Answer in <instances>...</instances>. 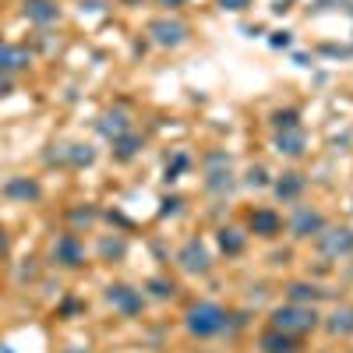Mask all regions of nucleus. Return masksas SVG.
<instances>
[{
	"label": "nucleus",
	"mask_w": 353,
	"mask_h": 353,
	"mask_svg": "<svg viewBox=\"0 0 353 353\" xmlns=\"http://www.w3.org/2000/svg\"><path fill=\"white\" fill-rule=\"evenodd\" d=\"M304 149H307V134H304V128L276 131V152H279V156L297 159V156H304Z\"/></svg>",
	"instance_id": "nucleus-11"
},
{
	"label": "nucleus",
	"mask_w": 353,
	"mask_h": 353,
	"mask_svg": "<svg viewBox=\"0 0 353 353\" xmlns=\"http://www.w3.org/2000/svg\"><path fill=\"white\" fill-rule=\"evenodd\" d=\"M272 128H276V131L301 128V113H297V110H276V113H272Z\"/></svg>",
	"instance_id": "nucleus-22"
},
{
	"label": "nucleus",
	"mask_w": 353,
	"mask_h": 353,
	"mask_svg": "<svg viewBox=\"0 0 353 353\" xmlns=\"http://www.w3.org/2000/svg\"><path fill=\"white\" fill-rule=\"evenodd\" d=\"M106 301L113 304V311H121L124 318H134V314H141V307H145L141 290H134V286H128V283H113V286L106 290Z\"/></svg>",
	"instance_id": "nucleus-5"
},
{
	"label": "nucleus",
	"mask_w": 353,
	"mask_h": 353,
	"mask_svg": "<svg viewBox=\"0 0 353 353\" xmlns=\"http://www.w3.org/2000/svg\"><path fill=\"white\" fill-rule=\"evenodd\" d=\"M248 184H251V188H265V170H261V166H254V170L248 173Z\"/></svg>",
	"instance_id": "nucleus-25"
},
{
	"label": "nucleus",
	"mask_w": 353,
	"mask_h": 353,
	"mask_svg": "<svg viewBox=\"0 0 353 353\" xmlns=\"http://www.w3.org/2000/svg\"><path fill=\"white\" fill-rule=\"evenodd\" d=\"M159 4H163V8H181L184 0H159Z\"/></svg>",
	"instance_id": "nucleus-31"
},
{
	"label": "nucleus",
	"mask_w": 353,
	"mask_h": 353,
	"mask_svg": "<svg viewBox=\"0 0 353 353\" xmlns=\"http://www.w3.org/2000/svg\"><path fill=\"white\" fill-rule=\"evenodd\" d=\"M74 219H78V223H92V219H96V212H92V209H78V212H74Z\"/></svg>",
	"instance_id": "nucleus-28"
},
{
	"label": "nucleus",
	"mask_w": 353,
	"mask_h": 353,
	"mask_svg": "<svg viewBox=\"0 0 353 353\" xmlns=\"http://www.w3.org/2000/svg\"><path fill=\"white\" fill-rule=\"evenodd\" d=\"M184 325H188V332L194 339H212V336H219L230 325V314L219 304H212V301H201V304H191L188 307Z\"/></svg>",
	"instance_id": "nucleus-1"
},
{
	"label": "nucleus",
	"mask_w": 353,
	"mask_h": 353,
	"mask_svg": "<svg viewBox=\"0 0 353 353\" xmlns=\"http://www.w3.org/2000/svg\"><path fill=\"white\" fill-rule=\"evenodd\" d=\"M53 258L64 265V269H78V265L85 261V248L81 241L74 237V233H64V237L53 241Z\"/></svg>",
	"instance_id": "nucleus-9"
},
{
	"label": "nucleus",
	"mask_w": 353,
	"mask_h": 353,
	"mask_svg": "<svg viewBox=\"0 0 353 353\" xmlns=\"http://www.w3.org/2000/svg\"><path fill=\"white\" fill-rule=\"evenodd\" d=\"M96 152L88 149V145H68V163L71 166H92Z\"/></svg>",
	"instance_id": "nucleus-23"
},
{
	"label": "nucleus",
	"mask_w": 353,
	"mask_h": 353,
	"mask_svg": "<svg viewBox=\"0 0 353 353\" xmlns=\"http://www.w3.org/2000/svg\"><path fill=\"white\" fill-rule=\"evenodd\" d=\"M128 131H131V121H128V113H124V110H117V113H106L103 121H99V134H103V138H110V141L124 138Z\"/></svg>",
	"instance_id": "nucleus-16"
},
{
	"label": "nucleus",
	"mask_w": 353,
	"mask_h": 353,
	"mask_svg": "<svg viewBox=\"0 0 353 353\" xmlns=\"http://www.w3.org/2000/svg\"><path fill=\"white\" fill-rule=\"evenodd\" d=\"M258 346H261V353H293V350H297V346H293V336H286V332H279L272 325L258 336Z\"/></svg>",
	"instance_id": "nucleus-14"
},
{
	"label": "nucleus",
	"mask_w": 353,
	"mask_h": 353,
	"mask_svg": "<svg viewBox=\"0 0 353 353\" xmlns=\"http://www.w3.org/2000/svg\"><path fill=\"white\" fill-rule=\"evenodd\" d=\"M32 64V53L18 43H0V74H18Z\"/></svg>",
	"instance_id": "nucleus-10"
},
{
	"label": "nucleus",
	"mask_w": 353,
	"mask_h": 353,
	"mask_svg": "<svg viewBox=\"0 0 353 353\" xmlns=\"http://www.w3.org/2000/svg\"><path fill=\"white\" fill-rule=\"evenodd\" d=\"M149 290L156 297H173V283H166V279H149Z\"/></svg>",
	"instance_id": "nucleus-24"
},
{
	"label": "nucleus",
	"mask_w": 353,
	"mask_h": 353,
	"mask_svg": "<svg viewBox=\"0 0 353 353\" xmlns=\"http://www.w3.org/2000/svg\"><path fill=\"white\" fill-rule=\"evenodd\" d=\"M286 43H290V36H286V32H279V36L272 39V46H286Z\"/></svg>",
	"instance_id": "nucleus-30"
},
{
	"label": "nucleus",
	"mask_w": 353,
	"mask_h": 353,
	"mask_svg": "<svg viewBox=\"0 0 353 353\" xmlns=\"http://www.w3.org/2000/svg\"><path fill=\"white\" fill-rule=\"evenodd\" d=\"M4 194L14 198V201H36L39 198V184L28 181V176H11V181L4 184Z\"/></svg>",
	"instance_id": "nucleus-17"
},
{
	"label": "nucleus",
	"mask_w": 353,
	"mask_h": 353,
	"mask_svg": "<svg viewBox=\"0 0 353 353\" xmlns=\"http://www.w3.org/2000/svg\"><path fill=\"white\" fill-rule=\"evenodd\" d=\"M103 254H124V244L121 241H117V244L113 241H103Z\"/></svg>",
	"instance_id": "nucleus-26"
},
{
	"label": "nucleus",
	"mask_w": 353,
	"mask_h": 353,
	"mask_svg": "<svg viewBox=\"0 0 353 353\" xmlns=\"http://www.w3.org/2000/svg\"><path fill=\"white\" fill-rule=\"evenodd\" d=\"M21 11H25L28 21H36V25H53L57 18H61V8H57V0H25Z\"/></svg>",
	"instance_id": "nucleus-13"
},
{
	"label": "nucleus",
	"mask_w": 353,
	"mask_h": 353,
	"mask_svg": "<svg viewBox=\"0 0 353 353\" xmlns=\"http://www.w3.org/2000/svg\"><path fill=\"white\" fill-rule=\"evenodd\" d=\"M314 244H318V251L325 254V258H346V254H353V230L350 226H325L314 237Z\"/></svg>",
	"instance_id": "nucleus-3"
},
{
	"label": "nucleus",
	"mask_w": 353,
	"mask_h": 353,
	"mask_svg": "<svg viewBox=\"0 0 353 353\" xmlns=\"http://www.w3.org/2000/svg\"><path fill=\"white\" fill-rule=\"evenodd\" d=\"M301 191H304V176H301V173H283L279 181H276V194H279V201H297Z\"/></svg>",
	"instance_id": "nucleus-19"
},
{
	"label": "nucleus",
	"mask_w": 353,
	"mask_h": 353,
	"mask_svg": "<svg viewBox=\"0 0 353 353\" xmlns=\"http://www.w3.org/2000/svg\"><path fill=\"white\" fill-rule=\"evenodd\" d=\"M219 4H223V8H230V11H244V8L251 4V0H219Z\"/></svg>",
	"instance_id": "nucleus-27"
},
{
	"label": "nucleus",
	"mask_w": 353,
	"mask_h": 353,
	"mask_svg": "<svg viewBox=\"0 0 353 353\" xmlns=\"http://www.w3.org/2000/svg\"><path fill=\"white\" fill-rule=\"evenodd\" d=\"M0 254H8V237H4V230H0Z\"/></svg>",
	"instance_id": "nucleus-32"
},
{
	"label": "nucleus",
	"mask_w": 353,
	"mask_h": 353,
	"mask_svg": "<svg viewBox=\"0 0 353 353\" xmlns=\"http://www.w3.org/2000/svg\"><path fill=\"white\" fill-rule=\"evenodd\" d=\"M244 244H248V237H244L241 230H233V226L219 230V248H223L226 254H241V251H244Z\"/></svg>",
	"instance_id": "nucleus-20"
},
{
	"label": "nucleus",
	"mask_w": 353,
	"mask_h": 353,
	"mask_svg": "<svg viewBox=\"0 0 353 353\" xmlns=\"http://www.w3.org/2000/svg\"><path fill=\"white\" fill-rule=\"evenodd\" d=\"M318 325V311L314 304H283L272 311V329L286 332V336H304Z\"/></svg>",
	"instance_id": "nucleus-2"
},
{
	"label": "nucleus",
	"mask_w": 353,
	"mask_h": 353,
	"mask_svg": "<svg viewBox=\"0 0 353 353\" xmlns=\"http://www.w3.org/2000/svg\"><path fill=\"white\" fill-rule=\"evenodd\" d=\"M325 329H329L332 336H339V339L353 336V304H339V307L325 318Z\"/></svg>",
	"instance_id": "nucleus-15"
},
{
	"label": "nucleus",
	"mask_w": 353,
	"mask_h": 353,
	"mask_svg": "<svg viewBox=\"0 0 353 353\" xmlns=\"http://www.w3.org/2000/svg\"><path fill=\"white\" fill-rule=\"evenodd\" d=\"M248 226H251V233H258V237H276V233L283 230V219L272 209H254L248 216Z\"/></svg>",
	"instance_id": "nucleus-12"
},
{
	"label": "nucleus",
	"mask_w": 353,
	"mask_h": 353,
	"mask_svg": "<svg viewBox=\"0 0 353 353\" xmlns=\"http://www.w3.org/2000/svg\"><path fill=\"white\" fill-rule=\"evenodd\" d=\"M325 230V216H321L318 209H311V205H301L297 212H293V219H290V233L293 237H318V233Z\"/></svg>",
	"instance_id": "nucleus-8"
},
{
	"label": "nucleus",
	"mask_w": 353,
	"mask_h": 353,
	"mask_svg": "<svg viewBox=\"0 0 353 353\" xmlns=\"http://www.w3.org/2000/svg\"><path fill=\"white\" fill-rule=\"evenodd\" d=\"M188 32H191V28H188L181 18H156V21L149 25V36H152L159 46H166V50L181 46V43L188 39Z\"/></svg>",
	"instance_id": "nucleus-6"
},
{
	"label": "nucleus",
	"mask_w": 353,
	"mask_h": 353,
	"mask_svg": "<svg viewBox=\"0 0 353 353\" xmlns=\"http://www.w3.org/2000/svg\"><path fill=\"white\" fill-rule=\"evenodd\" d=\"M176 265H181L184 272H191V276H205L212 269V258H209V251H205L201 241H188L181 251H176Z\"/></svg>",
	"instance_id": "nucleus-7"
},
{
	"label": "nucleus",
	"mask_w": 353,
	"mask_h": 353,
	"mask_svg": "<svg viewBox=\"0 0 353 353\" xmlns=\"http://www.w3.org/2000/svg\"><path fill=\"white\" fill-rule=\"evenodd\" d=\"M286 297H290V304H314V301L325 297V290L311 286V283H290L286 286Z\"/></svg>",
	"instance_id": "nucleus-18"
},
{
	"label": "nucleus",
	"mask_w": 353,
	"mask_h": 353,
	"mask_svg": "<svg viewBox=\"0 0 353 353\" xmlns=\"http://www.w3.org/2000/svg\"><path fill=\"white\" fill-rule=\"evenodd\" d=\"M138 149H141V138H138V134H131V131H128L124 138H117V141H113V156L121 159V163H124V159H131V156H138Z\"/></svg>",
	"instance_id": "nucleus-21"
},
{
	"label": "nucleus",
	"mask_w": 353,
	"mask_h": 353,
	"mask_svg": "<svg viewBox=\"0 0 353 353\" xmlns=\"http://www.w3.org/2000/svg\"><path fill=\"white\" fill-rule=\"evenodd\" d=\"M205 188L212 194H223L233 188V170H230V156L226 152H209L205 156Z\"/></svg>",
	"instance_id": "nucleus-4"
},
{
	"label": "nucleus",
	"mask_w": 353,
	"mask_h": 353,
	"mask_svg": "<svg viewBox=\"0 0 353 353\" xmlns=\"http://www.w3.org/2000/svg\"><path fill=\"white\" fill-rule=\"evenodd\" d=\"M64 353H92V350H85V346H68Z\"/></svg>",
	"instance_id": "nucleus-33"
},
{
	"label": "nucleus",
	"mask_w": 353,
	"mask_h": 353,
	"mask_svg": "<svg viewBox=\"0 0 353 353\" xmlns=\"http://www.w3.org/2000/svg\"><path fill=\"white\" fill-rule=\"evenodd\" d=\"M8 88H11V81H8V74H0V96H8Z\"/></svg>",
	"instance_id": "nucleus-29"
}]
</instances>
